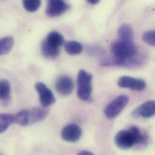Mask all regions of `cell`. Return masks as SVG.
<instances>
[{
    "label": "cell",
    "instance_id": "cell-4",
    "mask_svg": "<svg viewBox=\"0 0 155 155\" xmlns=\"http://www.w3.org/2000/svg\"><path fill=\"white\" fill-rule=\"evenodd\" d=\"M92 75L83 70L79 71L78 75V97L83 101H89L92 91Z\"/></svg>",
    "mask_w": 155,
    "mask_h": 155
},
{
    "label": "cell",
    "instance_id": "cell-20",
    "mask_svg": "<svg viewBox=\"0 0 155 155\" xmlns=\"http://www.w3.org/2000/svg\"><path fill=\"white\" fill-rule=\"evenodd\" d=\"M143 39L147 44L155 47V30L145 32L143 34Z\"/></svg>",
    "mask_w": 155,
    "mask_h": 155
},
{
    "label": "cell",
    "instance_id": "cell-12",
    "mask_svg": "<svg viewBox=\"0 0 155 155\" xmlns=\"http://www.w3.org/2000/svg\"><path fill=\"white\" fill-rule=\"evenodd\" d=\"M41 48L44 56L47 59H54L59 55V48L48 43L46 39L43 41Z\"/></svg>",
    "mask_w": 155,
    "mask_h": 155
},
{
    "label": "cell",
    "instance_id": "cell-6",
    "mask_svg": "<svg viewBox=\"0 0 155 155\" xmlns=\"http://www.w3.org/2000/svg\"><path fill=\"white\" fill-rule=\"evenodd\" d=\"M35 89L39 94V100L44 107H47L54 103L56 99L53 92L44 83L38 82Z\"/></svg>",
    "mask_w": 155,
    "mask_h": 155
},
{
    "label": "cell",
    "instance_id": "cell-3",
    "mask_svg": "<svg viewBox=\"0 0 155 155\" xmlns=\"http://www.w3.org/2000/svg\"><path fill=\"white\" fill-rule=\"evenodd\" d=\"M111 51L115 58L122 60L133 59L137 54V47L132 41H117L111 45Z\"/></svg>",
    "mask_w": 155,
    "mask_h": 155
},
{
    "label": "cell",
    "instance_id": "cell-17",
    "mask_svg": "<svg viewBox=\"0 0 155 155\" xmlns=\"http://www.w3.org/2000/svg\"><path fill=\"white\" fill-rule=\"evenodd\" d=\"M65 50L70 55H77L80 54L83 47L80 43L75 41H68L65 43Z\"/></svg>",
    "mask_w": 155,
    "mask_h": 155
},
{
    "label": "cell",
    "instance_id": "cell-15",
    "mask_svg": "<svg viewBox=\"0 0 155 155\" xmlns=\"http://www.w3.org/2000/svg\"><path fill=\"white\" fill-rule=\"evenodd\" d=\"M14 39L12 36H7L0 40V54L1 56L8 54L13 48Z\"/></svg>",
    "mask_w": 155,
    "mask_h": 155
},
{
    "label": "cell",
    "instance_id": "cell-13",
    "mask_svg": "<svg viewBox=\"0 0 155 155\" xmlns=\"http://www.w3.org/2000/svg\"><path fill=\"white\" fill-rule=\"evenodd\" d=\"M118 36L121 41H132L134 33L132 26L126 24L121 25L118 28Z\"/></svg>",
    "mask_w": 155,
    "mask_h": 155
},
{
    "label": "cell",
    "instance_id": "cell-8",
    "mask_svg": "<svg viewBox=\"0 0 155 155\" xmlns=\"http://www.w3.org/2000/svg\"><path fill=\"white\" fill-rule=\"evenodd\" d=\"M70 5L62 0H51L48 2L46 8V14L49 17L59 16L65 13Z\"/></svg>",
    "mask_w": 155,
    "mask_h": 155
},
{
    "label": "cell",
    "instance_id": "cell-10",
    "mask_svg": "<svg viewBox=\"0 0 155 155\" xmlns=\"http://www.w3.org/2000/svg\"><path fill=\"white\" fill-rule=\"evenodd\" d=\"M56 89L61 95L67 96L71 94L74 89V83L67 76H61L56 81Z\"/></svg>",
    "mask_w": 155,
    "mask_h": 155
},
{
    "label": "cell",
    "instance_id": "cell-19",
    "mask_svg": "<svg viewBox=\"0 0 155 155\" xmlns=\"http://www.w3.org/2000/svg\"><path fill=\"white\" fill-rule=\"evenodd\" d=\"M22 4L24 5V7L26 10L30 12H36L39 8L41 4V1L38 0H36V1L26 0V1H23Z\"/></svg>",
    "mask_w": 155,
    "mask_h": 155
},
{
    "label": "cell",
    "instance_id": "cell-14",
    "mask_svg": "<svg viewBox=\"0 0 155 155\" xmlns=\"http://www.w3.org/2000/svg\"><path fill=\"white\" fill-rule=\"evenodd\" d=\"M45 39L48 43L58 48L62 46L64 42V36L59 32L56 31H53L49 33Z\"/></svg>",
    "mask_w": 155,
    "mask_h": 155
},
{
    "label": "cell",
    "instance_id": "cell-16",
    "mask_svg": "<svg viewBox=\"0 0 155 155\" xmlns=\"http://www.w3.org/2000/svg\"><path fill=\"white\" fill-rule=\"evenodd\" d=\"M15 123V115L2 114L0 115V132H4L12 123Z\"/></svg>",
    "mask_w": 155,
    "mask_h": 155
},
{
    "label": "cell",
    "instance_id": "cell-11",
    "mask_svg": "<svg viewBox=\"0 0 155 155\" xmlns=\"http://www.w3.org/2000/svg\"><path fill=\"white\" fill-rule=\"evenodd\" d=\"M155 115V101L149 100L137 107L132 113L134 117L150 118Z\"/></svg>",
    "mask_w": 155,
    "mask_h": 155
},
{
    "label": "cell",
    "instance_id": "cell-22",
    "mask_svg": "<svg viewBox=\"0 0 155 155\" xmlns=\"http://www.w3.org/2000/svg\"><path fill=\"white\" fill-rule=\"evenodd\" d=\"M87 2L91 4H97L99 2V1H98V0H88Z\"/></svg>",
    "mask_w": 155,
    "mask_h": 155
},
{
    "label": "cell",
    "instance_id": "cell-9",
    "mask_svg": "<svg viewBox=\"0 0 155 155\" xmlns=\"http://www.w3.org/2000/svg\"><path fill=\"white\" fill-rule=\"evenodd\" d=\"M82 135L81 128L76 124H70L65 126L61 131L62 138L69 143H75L78 141Z\"/></svg>",
    "mask_w": 155,
    "mask_h": 155
},
{
    "label": "cell",
    "instance_id": "cell-1",
    "mask_svg": "<svg viewBox=\"0 0 155 155\" xmlns=\"http://www.w3.org/2000/svg\"><path fill=\"white\" fill-rule=\"evenodd\" d=\"M147 140V137L143 134L136 126H131L128 130L118 132L114 140L115 145L123 150L129 149L135 144H146Z\"/></svg>",
    "mask_w": 155,
    "mask_h": 155
},
{
    "label": "cell",
    "instance_id": "cell-21",
    "mask_svg": "<svg viewBox=\"0 0 155 155\" xmlns=\"http://www.w3.org/2000/svg\"><path fill=\"white\" fill-rule=\"evenodd\" d=\"M78 155H94L92 153L87 151V150H82L81 152H80Z\"/></svg>",
    "mask_w": 155,
    "mask_h": 155
},
{
    "label": "cell",
    "instance_id": "cell-18",
    "mask_svg": "<svg viewBox=\"0 0 155 155\" xmlns=\"http://www.w3.org/2000/svg\"><path fill=\"white\" fill-rule=\"evenodd\" d=\"M10 86L9 82L5 79L0 81V97L2 102H7L10 99Z\"/></svg>",
    "mask_w": 155,
    "mask_h": 155
},
{
    "label": "cell",
    "instance_id": "cell-2",
    "mask_svg": "<svg viewBox=\"0 0 155 155\" xmlns=\"http://www.w3.org/2000/svg\"><path fill=\"white\" fill-rule=\"evenodd\" d=\"M50 112L47 107H35L24 109L15 115V123L27 126L41 121L47 118Z\"/></svg>",
    "mask_w": 155,
    "mask_h": 155
},
{
    "label": "cell",
    "instance_id": "cell-5",
    "mask_svg": "<svg viewBox=\"0 0 155 155\" xmlns=\"http://www.w3.org/2000/svg\"><path fill=\"white\" fill-rule=\"evenodd\" d=\"M129 97L126 95L117 97L105 107L104 113L106 118L112 119L117 117L127 104Z\"/></svg>",
    "mask_w": 155,
    "mask_h": 155
},
{
    "label": "cell",
    "instance_id": "cell-7",
    "mask_svg": "<svg viewBox=\"0 0 155 155\" xmlns=\"http://www.w3.org/2000/svg\"><path fill=\"white\" fill-rule=\"evenodd\" d=\"M117 84L120 87L138 91H143L146 87V84L144 80L127 76H124L119 78Z\"/></svg>",
    "mask_w": 155,
    "mask_h": 155
}]
</instances>
